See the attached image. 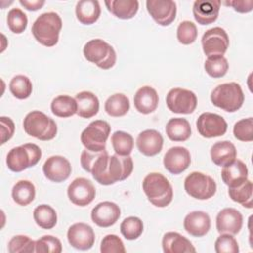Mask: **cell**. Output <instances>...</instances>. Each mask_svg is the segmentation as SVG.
<instances>
[{"mask_svg": "<svg viewBox=\"0 0 253 253\" xmlns=\"http://www.w3.org/2000/svg\"><path fill=\"white\" fill-rule=\"evenodd\" d=\"M133 170V161L129 155H109L107 150L101 152L95 161L91 174L101 185L109 186L128 178Z\"/></svg>", "mask_w": 253, "mask_h": 253, "instance_id": "cell-1", "label": "cell"}, {"mask_svg": "<svg viewBox=\"0 0 253 253\" xmlns=\"http://www.w3.org/2000/svg\"><path fill=\"white\" fill-rule=\"evenodd\" d=\"M62 20L55 12H46L40 15L32 26V34L41 44L51 47L58 42Z\"/></svg>", "mask_w": 253, "mask_h": 253, "instance_id": "cell-2", "label": "cell"}, {"mask_svg": "<svg viewBox=\"0 0 253 253\" xmlns=\"http://www.w3.org/2000/svg\"><path fill=\"white\" fill-rule=\"evenodd\" d=\"M142 190L148 201L158 208L167 207L173 200V188L160 173L147 174L142 181Z\"/></svg>", "mask_w": 253, "mask_h": 253, "instance_id": "cell-3", "label": "cell"}, {"mask_svg": "<svg viewBox=\"0 0 253 253\" xmlns=\"http://www.w3.org/2000/svg\"><path fill=\"white\" fill-rule=\"evenodd\" d=\"M211 101L213 106L233 113L239 110L244 102V94L241 86L236 82H228L217 85L211 94Z\"/></svg>", "mask_w": 253, "mask_h": 253, "instance_id": "cell-4", "label": "cell"}, {"mask_svg": "<svg viewBox=\"0 0 253 253\" xmlns=\"http://www.w3.org/2000/svg\"><path fill=\"white\" fill-rule=\"evenodd\" d=\"M25 132L40 140H50L57 133L55 122L41 111H32L28 113L23 121Z\"/></svg>", "mask_w": 253, "mask_h": 253, "instance_id": "cell-5", "label": "cell"}, {"mask_svg": "<svg viewBox=\"0 0 253 253\" xmlns=\"http://www.w3.org/2000/svg\"><path fill=\"white\" fill-rule=\"evenodd\" d=\"M42 158V150L35 143H25L13 147L7 154L6 163L13 172H22L33 167Z\"/></svg>", "mask_w": 253, "mask_h": 253, "instance_id": "cell-6", "label": "cell"}, {"mask_svg": "<svg viewBox=\"0 0 253 253\" xmlns=\"http://www.w3.org/2000/svg\"><path fill=\"white\" fill-rule=\"evenodd\" d=\"M85 58L102 69L112 68L117 60L114 47L101 39H93L87 42L83 47Z\"/></svg>", "mask_w": 253, "mask_h": 253, "instance_id": "cell-7", "label": "cell"}, {"mask_svg": "<svg viewBox=\"0 0 253 253\" xmlns=\"http://www.w3.org/2000/svg\"><path fill=\"white\" fill-rule=\"evenodd\" d=\"M111 132V126L103 120L91 122L81 133L80 139L86 149L92 151L106 150V142Z\"/></svg>", "mask_w": 253, "mask_h": 253, "instance_id": "cell-8", "label": "cell"}, {"mask_svg": "<svg viewBox=\"0 0 253 253\" xmlns=\"http://www.w3.org/2000/svg\"><path fill=\"white\" fill-rule=\"evenodd\" d=\"M186 193L197 200H208L214 196L216 192V183L209 175L202 172L190 173L184 181Z\"/></svg>", "mask_w": 253, "mask_h": 253, "instance_id": "cell-9", "label": "cell"}, {"mask_svg": "<svg viewBox=\"0 0 253 253\" xmlns=\"http://www.w3.org/2000/svg\"><path fill=\"white\" fill-rule=\"evenodd\" d=\"M198 104L196 94L188 89L173 88L166 95L168 109L176 114H192Z\"/></svg>", "mask_w": 253, "mask_h": 253, "instance_id": "cell-10", "label": "cell"}, {"mask_svg": "<svg viewBox=\"0 0 253 253\" xmlns=\"http://www.w3.org/2000/svg\"><path fill=\"white\" fill-rule=\"evenodd\" d=\"M204 53L211 55H223L229 46V38L224 29L213 27L206 31L202 37Z\"/></svg>", "mask_w": 253, "mask_h": 253, "instance_id": "cell-11", "label": "cell"}, {"mask_svg": "<svg viewBox=\"0 0 253 253\" xmlns=\"http://www.w3.org/2000/svg\"><path fill=\"white\" fill-rule=\"evenodd\" d=\"M196 126L199 133L206 138L221 136L227 130V123L223 117L210 112L201 114Z\"/></svg>", "mask_w": 253, "mask_h": 253, "instance_id": "cell-12", "label": "cell"}, {"mask_svg": "<svg viewBox=\"0 0 253 253\" xmlns=\"http://www.w3.org/2000/svg\"><path fill=\"white\" fill-rule=\"evenodd\" d=\"M67 196L70 202L79 207L88 206L96 196V189L93 183L83 177L74 179L67 188Z\"/></svg>", "mask_w": 253, "mask_h": 253, "instance_id": "cell-13", "label": "cell"}, {"mask_svg": "<svg viewBox=\"0 0 253 253\" xmlns=\"http://www.w3.org/2000/svg\"><path fill=\"white\" fill-rule=\"evenodd\" d=\"M146 9L151 18L160 26H169L176 18L177 6L172 0H147Z\"/></svg>", "mask_w": 253, "mask_h": 253, "instance_id": "cell-14", "label": "cell"}, {"mask_svg": "<svg viewBox=\"0 0 253 253\" xmlns=\"http://www.w3.org/2000/svg\"><path fill=\"white\" fill-rule=\"evenodd\" d=\"M42 171L49 181L61 183L69 178L72 168L70 162L65 157L61 155H52L43 163Z\"/></svg>", "mask_w": 253, "mask_h": 253, "instance_id": "cell-15", "label": "cell"}, {"mask_svg": "<svg viewBox=\"0 0 253 253\" xmlns=\"http://www.w3.org/2000/svg\"><path fill=\"white\" fill-rule=\"evenodd\" d=\"M67 240L69 244L78 250H89L95 242L93 228L84 222H76L67 230Z\"/></svg>", "mask_w": 253, "mask_h": 253, "instance_id": "cell-16", "label": "cell"}, {"mask_svg": "<svg viewBox=\"0 0 253 253\" xmlns=\"http://www.w3.org/2000/svg\"><path fill=\"white\" fill-rule=\"evenodd\" d=\"M163 164L165 169L171 174H181L191 164L190 151L183 146H173L165 153Z\"/></svg>", "mask_w": 253, "mask_h": 253, "instance_id": "cell-17", "label": "cell"}, {"mask_svg": "<svg viewBox=\"0 0 253 253\" xmlns=\"http://www.w3.org/2000/svg\"><path fill=\"white\" fill-rule=\"evenodd\" d=\"M121 216L120 207L110 201H105L97 204L92 211V221L100 227H110L114 225Z\"/></svg>", "mask_w": 253, "mask_h": 253, "instance_id": "cell-18", "label": "cell"}, {"mask_svg": "<svg viewBox=\"0 0 253 253\" xmlns=\"http://www.w3.org/2000/svg\"><path fill=\"white\" fill-rule=\"evenodd\" d=\"M243 224V216L239 211L233 208L222 209L216 215V229L218 233L237 234Z\"/></svg>", "mask_w": 253, "mask_h": 253, "instance_id": "cell-19", "label": "cell"}, {"mask_svg": "<svg viewBox=\"0 0 253 253\" xmlns=\"http://www.w3.org/2000/svg\"><path fill=\"white\" fill-rule=\"evenodd\" d=\"M219 0H197L193 5V15L200 25H210L216 21L220 9Z\"/></svg>", "mask_w": 253, "mask_h": 253, "instance_id": "cell-20", "label": "cell"}, {"mask_svg": "<svg viewBox=\"0 0 253 253\" xmlns=\"http://www.w3.org/2000/svg\"><path fill=\"white\" fill-rule=\"evenodd\" d=\"M136 146L143 155L154 156L162 150L163 137L155 129H145L137 135Z\"/></svg>", "mask_w": 253, "mask_h": 253, "instance_id": "cell-21", "label": "cell"}, {"mask_svg": "<svg viewBox=\"0 0 253 253\" xmlns=\"http://www.w3.org/2000/svg\"><path fill=\"white\" fill-rule=\"evenodd\" d=\"M211 228L210 215L202 211H194L184 218V229L192 236H205Z\"/></svg>", "mask_w": 253, "mask_h": 253, "instance_id": "cell-22", "label": "cell"}, {"mask_svg": "<svg viewBox=\"0 0 253 253\" xmlns=\"http://www.w3.org/2000/svg\"><path fill=\"white\" fill-rule=\"evenodd\" d=\"M158 94L156 90L150 86L140 87L133 97V103L136 111L143 115L154 112L158 106Z\"/></svg>", "mask_w": 253, "mask_h": 253, "instance_id": "cell-23", "label": "cell"}, {"mask_svg": "<svg viewBox=\"0 0 253 253\" xmlns=\"http://www.w3.org/2000/svg\"><path fill=\"white\" fill-rule=\"evenodd\" d=\"M221 179L228 188L236 187L248 179V169L244 162L235 159L228 165L222 167Z\"/></svg>", "mask_w": 253, "mask_h": 253, "instance_id": "cell-24", "label": "cell"}, {"mask_svg": "<svg viewBox=\"0 0 253 253\" xmlns=\"http://www.w3.org/2000/svg\"><path fill=\"white\" fill-rule=\"evenodd\" d=\"M162 248L165 253H194L196 248L182 234L174 231L166 232L162 238Z\"/></svg>", "mask_w": 253, "mask_h": 253, "instance_id": "cell-25", "label": "cell"}, {"mask_svg": "<svg viewBox=\"0 0 253 253\" xmlns=\"http://www.w3.org/2000/svg\"><path fill=\"white\" fill-rule=\"evenodd\" d=\"M237 151L234 144L228 140L217 141L211 147V161L217 166H225L236 159Z\"/></svg>", "mask_w": 253, "mask_h": 253, "instance_id": "cell-26", "label": "cell"}, {"mask_svg": "<svg viewBox=\"0 0 253 253\" xmlns=\"http://www.w3.org/2000/svg\"><path fill=\"white\" fill-rule=\"evenodd\" d=\"M77 115L84 119H90L98 114L100 103L98 97L90 91H82L76 94Z\"/></svg>", "mask_w": 253, "mask_h": 253, "instance_id": "cell-27", "label": "cell"}, {"mask_svg": "<svg viewBox=\"0 0 253 253\" xmlns=\"http://www.w3.org/2000/svg\"><path fill=\"white\" fill-rule=\"evenodd\" d=\"M77 20L83 25H92L101 15L100 4L97 0H80L75 7Z\"/></svg>", "mask_w": 253, "mask_h": 253, "instance_id": "cell-28", "label": "cell"}, {"mask_svg": "<svg viewBox=\"0 0 253 253\" xmlns=\"http://www.w3.org/2000/svg\"><path fill=\"white\" fill-rule=\"evenodd\" d=\"M109 12L122 20L133 18L139 8L137 0H107L105 1Z\"/></svg>", "mask_w": 253, "mask_h": 253, "instance_id": "cell-29", "label": "cell"}, {"mask_svg": "<svg viewBox=\"0 0 253 253\" xmlns=\"http://www.w3.org/2000/svg\"><path fill=\"white\" fill-rule=\"evenodd\" d=\"M165 131L172 141H185L192 133L190 123L184 118H172L165 126Z\"/></svg>", "mask_w": 253, "mask_h": 253, "instance_id": "cell-30", "label": "cell"}, {"mask_svg": "<svg viewBox=\"0 0 253 253\" xmlns=\"http://www.w3.org/2000/svg\"><path fill=\"white\" fill-rule=\"evenodd\" d=\"M35 197V185L28 180H20L12 188V198L19 206H28L34 201Z\"/></svg>", "mask_w": 253, "mask_h": 253, "instance_id": "cell-31", "label": "cell"}, {"mask_svg": "<svg viewBox=\"0 0 253 253\" xmlns=\"http://www.w3.org/2000/svg\"><path fill=\"white\" fill-rule=\"evenodd\" d=\"M50 109L52 114L56 117L68 118L77 113V103L75 98L71 96L59 95L52 100Z\"/></svg>", "mask_w": 253, "mask_h": 253, "instance_id": "cell-32", "label": "cell"}, {"mask_svg": "<svg viewBox=\"0 0 253 253\" xmlns=\"http://www.w3.org/2000/svg\"><path fill=\"white\" fill-rule=\"evenodd\" d=\"M33 216L37 225L43 229H51L56 225L57 222V214L55 210L49 205L45 204L36 207Z\"/></svg>", "mask_w": 253, "mask_h": 253, "instance_id": "cell-33", "label": "cell"}, {"mask_svg": "<svg viewBox=\"0 0 253 253\" xmlns=\"http://www.w3.org/2000/svg\"><path fill=\"white\" fill-rule=\"evenodd\" d=\"M129 99L122 94L111 95L105 102V111L111 117H123L129 110Z\"/></svg>", "mask_w": 253, "mask_h": 253, "instance_id": "cell-34", "label": "cell"}, {"mask_svg": "<svg viewBox=\"0 0 253 253\" xmlns=\"http://www.w3.org/2000/svg\"><path fill=\"white\" fill-rule=\"evenodd\" d=\"M252 194H253V185L250 180L244 181L242 184L236 187L228 188L229 198L245 208H252Z\"/></svg>", "mask_w": 253, "mask_h": 253, "instance_id": "cell-35", "label": "cell"}, {"mask_svg": "<svg viewBox=\"0 0 253 253\" xmlns=\"http://www.w3.org/2000/svg\"><path fill=\"white\" fill-rule=\"evenodd\" d=\"M111 142L116 154L123 156L129 155L134 144L131 134L123 130L115 131L111 136Z\"/></svg>", "mask_w": 253, "mask_h": 253, "instance_id": "cell-36", "label": "cell"}, {"mask_svg": "<svg viewBox=\"0 0 253 253\" xmlns=\"http://www.w3.org/2000/svg\"><path fill=\"white\" fill-rule=\"evenodd\" d=\"M9 89L14 97L20 100H24L31 96L33 85L29 77L23 74H19L11 79L9 83Z\"/></svg>", "mask_w": 253, "mask_h": 253, "instance_id": "cell-37", "label": "cell"}, {"mask_svg": "<svg viewBox=\"0 0 253 253\" xmlns=\"http://www.w3.org/2000/svg\"><path fill=\"white\" fill-rule=\"evenodd\" d=\"M204 67L211 77L221 78L226 74L229 64L223 55H211L206 59Z\"/></svg>", "mask_w": 253, "mask_h": 253, "instance_id": "cell-38", "label": "cell"}, {"mask_svg": "<svg viewBox=\"0 0 253 253\" xmlns=\"http://www.w3.org/2000/svg\"><path fill=\"white\" fill-rule=\"evenodd\" d=\"M120 229L126 239L134 240L142 234L143 222L137 216H128L122 221Z\"/></svg>", "mask_w": 253, "mask_h": 253, "instance_id": "cell-39", "label": "cell"}, {"mask_svg": "<svg viewBox=\"0 0 253 253\" xmlns=\"http://www.w3.org/2000/svg\"><path fill=\"white\" fill-rule=\"evenodd\" d=\"M10 253H32L36 252V241L27 235H15L8 242Z\"/></svg>", "mask_w": 253, "mask_h": 253, "instance_id": "cell-40", "label": "cell"}, {"mask_svg": "<svg viewBox=\"0 0 253 253\" xmlns=\"http://www.w3.org/2000/svg\"><path fill=\"white\" fill-rule=\"evenodd\" d=\"M7 24L14 34H22L28 26L27 15L19 8H13L8 12Z\"/></svg>", "mask_w": 253, "mask_h": 253, "instance_id": "cell-41", "label": "cell"}, {"mask_svg": "<svg viewBox=\"0 0 253 253\" xmlns=\"http://www.w3.org/2000/svg\"><path fill=\"white\" fill-rule=\"evenodd\" d=\"M198 37V29L191 21H183L177 28V40L182 44L193 43Z\"/></svg>", "mask_w": 253, "mask_h": 253, "instance_id": "cell-42", "label": "cell"}, {"mask_svg": "<svg viewBox=\"0 0 253 253\" xmlns=\"http://www.w3.org/2000/svg\"><path fill=\"white\" fill-rule=\"evenodd\" d=\"M234 137L240 141L249 142L253 140V119L252 117L242 119L233 126Z\"/></svg>", "mask_w": 253, "mask_h": 253, "instance_id": "cell-43", "label": "cell"}, {"mask_svg": "<svg viewBox=\"0 0 253 253\" xmlns=\"http://www.w3.org/2000/svg\"><path fill=\"white\" fill-rule=\"evenodd\" d=\"M62 244L60 240L52 235H43L36 240L37 253H60Z\"/></svg>", "mask_w": 253, "mask_h": 253, "instance_id": "cell-44", "label": "cell"}, {"mask_svg": "<svg viewBox=\"0 0 253 253\" xmlns=\"http://www.w3.org/2000/svg\"><path fill=\"white\" fill-rule=\"evenodd\" d=\"M214 250L216 253H238V242L232 234L221 233L214 242Z\"/></svg>", "mask_w": 253, "mask_h": 253, "instance_id": "cell-45", "label": "cell"}, {"mask_svg": "<svg viewBox=\"0 0 253 253\" xmlns=\"http://www.w3.org/2000/svg\"><path fill=\"white\" fill-rule=\"evenodd\" d=\"M102 253H125L126 248L122 239L116 234H108L101 241Z\"/></svg>", "mask_w": 253, "mask_h": 253, "instance_id": "cell-46", "label": "cell"}, {"mask_svg": "<svg viewBox=\"0 0 253 253\" xmlns=\"http://www.w3.org/2000/svg\"><path fill=\"white\" fill-rule=\"evenodd\" d=\"M0 126H1V144H4L6 141L12 138L15 132V124L11 118L2 116L0 117Z\"/></svg>", "mask_w": 253, "mask_h": 253, "instance_id": "cell-47", "label": "cell"}, {"mask_svg": "<svg viewBox=\"0 0 253 253\" xmlns=\"http://www.w3.org/2000/svg\"><path fill=\"white\" fill-rule=\"evenodd\" d=\"M221 3L232 7L233 10L238 13H249L253 9V0H233L223 1Z\"/></svg>", "mask_w": 253, "mask_h": 253, "instance_id": "cell-48", "label": "cell"}, {"mask_svg": "<svg viewBox=\"0 0 253 253\" xmlns=\"http://www.w3.org/2000/svg\"><path fill=\"white\" fill-rule=\"evenodd\" d=\"M20 4L29 11H38L40 10L44 4V0H19Z\"/></svg>", "mask_w": 253, "mask_h": 253, "instance_id": "cell-49", "label": "cell"}]
</instances>
